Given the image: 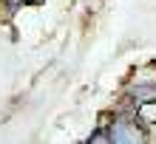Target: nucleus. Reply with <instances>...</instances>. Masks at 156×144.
Masks as SVG:
<instances>
[{
	"mask_svg": "<svg viewBox=\"0 0 156 144\" xmlns=\"http://www.w3.org/2000/svg\"><path fill=\"white\" fill-rule=\"evenodd\" d=\"M108 139H111V141H139V139H145V133L139 130V122H136V119L122 116V119H116L111 124Z\"/></svg>",
	"mask_w": 156,
	"mask_h": 144,
	"instance_id": "obj_1",
	"label": "nucleus"
},
{
	"mask_svg": "<svg viewBox=\"0 0 156 144\" xmlns=\"http://www.w3.org/2000/svg\"><path fill=\"white\" fill-rule=\"evenodd\" d=\"M26 3H40V0H26Z\"/></svg>",
	"mask_w": 156,
	"mask_h": 144,
	"instance_id": "obj_2",
	"label": "nucleus"
},
{
	"mask_svg": "<svg viewBox=\"0 0 156 144\" xmlns=\"http://www.w3.org/2000/svg\"><path fill=\"white\" fill-rule=\"evenodd\" d=\"M153 93H156V88H153Z\"/></svg>",
	"mask_w": 156,
	"mask_h": 144,
	"instance_id": "obj_3",
	"label": "nucleus"
}]
</instances>
